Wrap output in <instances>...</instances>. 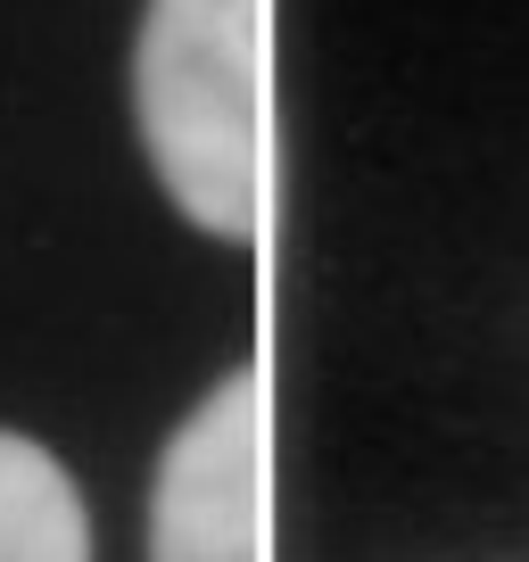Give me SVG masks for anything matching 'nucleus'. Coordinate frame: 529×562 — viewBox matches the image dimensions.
I'll use <instances>...</instances> for the list:
<instances>
[{"label": "nucleus", "mask_w": 529, "mask_h": 562, "mask_svg": "<svg viewBox=\"0 0 529 562\" xmlns=\"http://www.w3.org/2000/svg\"><path fill=\"white\" fill-rule=\"evenodd\" d=\"M133 116L166 199L215 240L264 215V0H149Z\"/></svg>", "instance_id": "1"}, {"label": "nucleus", "mask_w": 529, "mask_h": 562, "mask_svg": "<svg viewBox=\"0 0 529 562\" xmlns=\"http://www.w3.org/2000/svg\"><path fill=\"white\" fill-rule=\"evenodd\" d=\"M264 389L232 372L166 439L149 488V562H264Z\"/></svg>", "instance_id": "2"}, {"label": "nucleus", "mask_w": 529, "mask_h": 562, "mask_svg": "<svg viewBox=\"0 0 529 562\" xmlns=\"http://www.w3.org/2000/svg\"><path fill=\"white\" fill-rule=\"evenodd\" d=\"M0 562H91V521L50 447L0 430Z\"/></svg>", "instance_id": "3"}]
</instances>
